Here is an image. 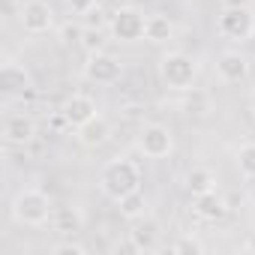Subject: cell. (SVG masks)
<instances>
[{"label": "cell", "mask_w": 255, "mask_h": 255, "mask_svg": "<svg viewBox=\"0 0 255 255\" xmlns=\"http://www.w3.org/2000/svg\"><path fill=\"white\" fill-rule=\"evenodd\" d=\"M192 210H195L201 219L216 222V219H222V216L228 213V204H225V198H222V195H216V189H213V192H201V195H195Z\"/></svg>", "instance_id": "ac0fdd59"}, {"label": "cell", "mask_w": 255, "mask_h": 255, "mask_svg": "<svg viewBox=\"0 0 255 255\" xmlns=\"http://www.w3.org/2000/svg\"><path fill=\"white\" fill-rule=\"evenodd\" d=\"M51 228H54L60 237H78V234L84 231V213H81V207H75V204H60V207H54V213H51Z\"/></svg>", "instance_id": "5bb4252c"}, {"label": "cell", "mask_w": 255, "mask_h": 255, "mask_svg": "<svg viewBox=\"0 0 255 255\" xmlns=\"http://www.w3.org/2000/svg\"><path fill=\"white\" fill-rule=\"evenodd\" d=\"M123 75V63L120 57L108 54V51H99V54H87V63H84V78L93 81V84H117Z\"/></svg>", "instance_id": "ba28073f"}, {"label": "cell", "mask_w": 255, "mask_h": 255, "mask_svg": "<svg viewBox=\"0 0 255 255\" xmlns=\"http://www.w3.org/2000/svg\"><path fill=\"white\" fill-rule=\"evenodd\" d=\"M117 3H120V6H123V3H129V0H117Z\"/></svg>", "instance_id": "f1b7e54d"}, {"label": "cell", "mask_w": 255, "mask_h": 255, "mask_svg": "<svg viewBox=\"0 0 255 255\" xmlns=\"http://www.w3.org/2000/svg\"><path fill=\"white\" fill-rule=\"evenodd\" d=\"M117 204V213L126 219V222H135V219H141V216H147L150 213V198L141 192V189H132V192H126L120 201H114Z\"/></svg>", "instance_id": "2e32d148"}, {"label": "cell", "mask_w": 255, "mask_h": 255, "mask_svg": "<svg viewBox=\"0 0 255 255\" xmlns=\"http://www.w3.org/2000/svg\"><path fill=\"white\" fill-rule=\"evenodd\" d=\"M141 189V168L129 156H114L99 171V192L108 201H120L126 192Z\"/></svg>", "instance_id": "6da1fadb"}, {"label": "cell", "mask_w": 255, "mask_h": 255, "mask_svg": "<svg viewBox=\"0 0 255 255\" xmlns=\"http://www.w3.org/2000/svg\"><path fill=\"white\" fill-rule=\"evenodd\" d=\"M84 18H87V24H90V27H105V9H102V6L90 9Z\"/></svg>", "instance_id": "4316f807"}, {"label": "cell", "mask_w": 255, "mask_h": 255, "mask_svg": "<svg viewBox=\"0 0 255 255\" xmlns=\"http://www.w3.org/2000/svg\"><path fill=\"white\" fill-rule=\"evenodd\" d=\"M135 147L147 159H165L174 153V132L165 123H144L138 138H135Z\"/></svg>", "instance_id": "5b68a950"}, {"label": "cell", "mask_w": 255, "mask_h": 255, "mask_svg": "<svg viewBox=\"0 0 255 255\" xmlns=\"http://www.w3.org/2000/svg\"><path fill=\"white\" fill-rule=\"evenodd\" d=\"M51 255H87V246L78 243L75 237H66V240H60V243L51 246Z\"/></svg>", "instance_id": "cb8c5ba5"}, {"label": "cell", "mask_w": 255, "mask_h": 255, "mask_svg": "<svg viewBox=\"0 0 255 255\" xmlns=\"http://www.w3.org/2000/svg\"><path fill=\"white\" fill-rule=\"evenodd\" d=\"M111 123L102 117V114H96L93 120H87L84 126H78L75 129V138L84 144V147H90V150H96V147H102V144H108L111 141Z\"/></svg>", "instance_id": "9a60e30c"}, {"label": "cell", "mask_w": 255, "mask_h": 255, "mask_svg": "<svg viewBox=\"0 0 255 255\" xmlns=\"http://www.w3.org/2000/svg\"><path fill=\"white\" fill-rule=\"evenodd\" d=\"M78 48H81L84 54H99V51H105V30L84 24L81 39H78Z\"/></svg>", "instance_id": "44dd1931"}, {"label": "cell", "mask_w": 255, "mask_h": 255, "mask_svg": "<svg viewBox=\"0 0 255 255\" xmlns=\"http://www.w3.org/2000/svg\"><path fill=\"white\" fill-rule=\"evenodd\" d=\"M60 114H63V120H66L69 129H78V126H84L87 120H93V117L99 114V108H96V99H93V96H87V93H72V96L63 102Z\"/></svg>", "instance_id": "8fae6325"}, {"label": "cell", "mask_w": 255, "mask_h": 255, "mask_svg": "<svg viewBox=\"0 0 255 255\" xmlns=\"http://www.w3.org/2000/svg\"><path fill=\"white\" fill-rule=\"evenodd\" d=\"M36 138V123L30 114H9L3 120V141L12 147H27Z\"/></svg>", "instance_id": "4fadbf2b"}, {"label": "cell", "mask_w": 255, "mask_h": 255, "mask_svg": "<svg viewBox=\"0 0 255 255\" xmlns=\"http://www.w3.org/2000/svg\"><path fill=\"white\" fill-rule=\"evenodd\" d=\"M183 108H186L189 114H207L210 99H207V93H204V90L189 87V90H186V99H183Z\"/></svg>", "instance_id": "7402d4cb"}, {"label": "cell", "mask_w": 255, "mask_h": 255, "mask_svg": "<svg viewBox=\"0 0 255 255\" xmlns=\"http://www.w3.org/2000/svg\"><path fill=\"white\" fill-rule=\"evenodd\" d=\"M18 24L30 36H42L54 27V9L48 0H24L18 6Z\"/></svg>", "instance_id": "52a82bcc"}, {"label": "cell", "mask_w": 255, "mask_h": 255, "mask_svg": "<svg viewBox=\"0 0 255 255\" xmlns=\"http://www.w3.org/2000/svg\"><path fill=\"white\" fill-rule=\"evenodd\" d=\"M144 24H147V15L138 12V9H132V6H120L108 18V30L114 36V42H123V45L141 42L144 39Z\"/></svg>", "instance_id": "8992f818"}, {"label": "cell", "mask_w": 255, "mask_h": 255, "mask_svg": "<svg viewBox=\"0 0 255 255\" xmlns=\"http://www.w3.org/2000/svg\"><path fill=\"white\" fill-rule=\"evenodd\" d=\"M249 111H252V117H255V90H252V96H249Z\"/></svg>", "instance_id": "83f0119b"}, {"label": "cell", "mask_w": 255, "mask_h": 255, "mask_svg": "<svg viewBox=\"0 0 255 255\" xmlns=\"http://www.w3.org/2000/svg\"><path fill=\"white\" fill-rule=\"evenodd\" d=\"M216 78L222 84H240L249 78V57L240 51H222L216 57Z\"/></svg>", "instance_id": "7c38bea8"}, {"label": "cell", "mask_w": 255, "mask_h": 255, "mask_svg": "<svg viewBox=\"0 0 255 255\" xmlns=\"http://www.w3.org/2000/svg\"><path fill=\"white\" fill-rule=\"evenodd\" d=\"M66 6L72 9V15H87L90 9H96V0H66Z\"/></svg>", "instance_id": "484cf974"}, {"label": "cell", "mask_w": 255, "mask_h": 255, "mask_svg": "<svg viewBox=\"0 0 255 255\" xmlns=\"http://www.w3.org/2000/svg\"><path fill=\"white\" fill-rule=\"evenodd\" d=\"M159 78L168 90L186 93L189 87H195L198 78V60L186 51H165L159 57Z\"/></svg>", "instance_id": "7a4b0ae2"}, {"label": "cell", "mask_w": 255, "mask_h": 255, "mask_svg": "<svg viewBox=\"0 0 255 255\" xmlns=\"http://www.w3.org/2000/svg\"><path fill=\"white\" fill-rule=\"evenodd\" d=\"M81 24H66V27H60V42L63 45H78V39H81Z\"/></svg>", "instance_id": "d4e9b609"}, {"label": "cell", "mask_w": 255, "mask_h": 255, "mask_svg": "<svg viewBox=\"0 0 255 255\" xmlns=\"http://www.w3.org/2000/svg\"><path fill=\"white\" fill-rule=\"evenodd\" d=\"M216 33L228 42H249L255 36V12L243 3L225 6L216 15Z\"/></svg>", "instance_id": "277c9868"}, {"label": "cell", "mask_w": 255, "mask_h": 255, "mask_svg": "<svg viewBox=\"0 0 255 255\" xmlns=\"http://www.w3.org/2000/svg\"><path fill=\"white\" fill-rule=\"evenodd\" d=\"M234 162H237V171L243 180H255V141L240 144L234 153Z\"/></svg>", "instance_id": "ffe728a7"}, {"label": "cell", "mask_w": 255, "mask_h": 255, "mask_svg": "<svg viewBox=\"0 0 255 255\" xmlns=\"http://www.w3.org/2000/svg\"><path fill=\"white\" fill-rule=\"evenodd\" d=\"M129 243H132L135 252H156L162 246V225H159V219L150 216V213L135 219L132 228H129Z\"/></svg>", "instance_id": "9c48e42d"}, {"label": "cell", "mask_w": 255, "mask_h": 255, "mask_svg": "<svg viewBox=\"0 0 255 255\" xmlns=\"http://www.w3.org/2000/svg\"><path fill=\"white\" fill-rule=\"evenodd\" d=\"M168 249L177 252V255H201V252H204V243H201L198 237H192V234H183V237H177Z\"/></svg>", "instance_id": "603a6c76"}, {"label": "cell", "mask_w": 255, "mask_h": 255, "mask_svg": "<svg viewBox=\"0 0 255 255\" xmlns=\"http://www.w3.org/2000/svg\"><path fill=\"white\" fill-rule=\"evenodd\" d=\"M0 87H3L6 93H12V96H27L33 90V78H30L24 63L6 57L3 63H0Z\"/></svg>", "instance_id": "30bf717a"}, {"label": "cell", "mask_w": 255, "mask_h": 255, "mask_svg": "<svg viewBox=\"0 0 255 255\" xmlns=\"http://www.w3.org/2000/svg\"><path fill=\"white\" fill-rule=\"evenodd\" d=\"M186 186H189L192 195L213 192V189H216V174H213L210 168H204V165H195V168H189V174H186Z\"/></svg>", "instance_id": "d6986e66"}, {"label": "cell", "mask_w": 255, "mask_h": 255, "mask_svg": "<svg viewBox=\"0 0 255 255\" xmlns=\"http://www.w3.org/2000/svg\"><path fill=\"white\" fill-rule=\"evenodd\" d=\"M144 39L150 45H165L174 39V21L162 12H153L147 15V24H144Z\"/></svg>", "instance_id": "e0dca14e"}, {"label": "cell", "mask_w": 255, "mask_h": 255, "mask_svg": "<svg viewBox=\"0 0 255 255\" xmlns=\"http://www.w3.org/2000/svg\"><path fill=\"white\" fill-rule=\"evenodd\" d=\"M54 213V204H51V195L36 189V186H27L21 189L15 198H12V219L18 225H30V228H39L51 219Z\"/></svg>", "instance_id": "3957f363"}, {"label": "cell", "mask_w": 255, "mask_h": 255, "mask_svg": "<svg viewBox=\"0 0 255 255\" xmlns=\"http://www.w3.org/2000/svg\"><path fill=\"white\" fill-rule=\"evenodd\" d=\"M252 210H255V201H252Z\"/></svg>", "instance_id": "f546056e"}]
</instances>
